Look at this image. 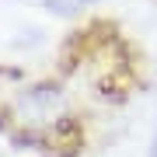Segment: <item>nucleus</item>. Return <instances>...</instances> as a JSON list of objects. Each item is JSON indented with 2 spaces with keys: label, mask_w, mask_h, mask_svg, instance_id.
Returning <instances> with one entry per match:
<instances>
[{
  "label": "nucleus",
  "mask_w": 157,
  "mask_h": 157,
  "mask_svg": "<svg viewBox=\"0 0 157 157\" xmlns=\"http://www.w3.org/2000/svg\"><path fill=\"white\" fill-rule=\"evenodd\" d=\"M154 157H157V136H154Z\"/></svg>",
  "instance_id": "nucleus-1"
}]
</instances>
